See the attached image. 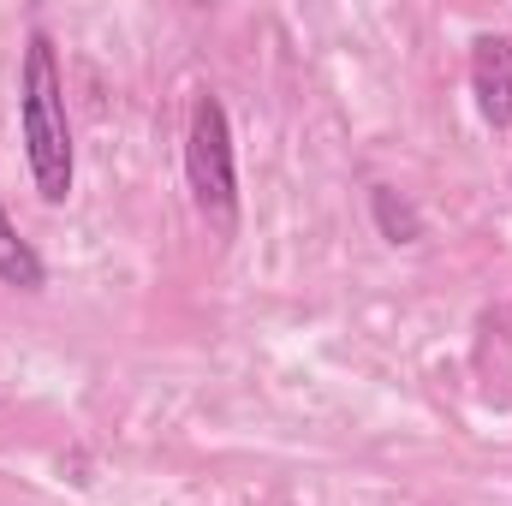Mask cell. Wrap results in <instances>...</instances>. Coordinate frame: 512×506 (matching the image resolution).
Returning a JSON list of instances; mask_svg holds the SVG:
<instances>
[{"mask_svg":"<svg viewBox=\"0 0 512 506\" xmlns=\"http://www.w3.org/2000/svg\"><path fill=\"white\" fill-rule=\"evenodd\" d=\"M18 126H24V155H30V179L42 203H66L72 197V126H66V84H60L48 36H30L24 48Z\"/></svg>","mask_w":512,"mask_h":506,"instance_id":"obj_1","label":"cell"},{"mask_svg":"<svg viewBox=\"0 0 512 506\" xmlns=\"http://www.w3.org/2000/svg\"><path fill=\"white\" fill-rule=\"evenodd\" d=\"M185 179L197 191V209L215 221H233L239 209V173H233V126L215 96H197L185 131Z\"/></svg>","mask_w":512,"mask_h":506,"instance_id":"obj_2","label":"cell"},{"mask_svg":"<svg viewBox=\"0 0 512 506\" xmlns=\"http://www.w3.org/2000/svg\"><path fill=\"white\" fill-rule=\"evenodd\" d=\"M471 90L489 126H512V42L507 36H477L471 48Z\"/></svg>","mask_w":512,"mask_h":506,"instance_id":"obj_3","label":"cell"},{"mask_svg":"<svg viewBox=\"0 0 512 506\" xmlns=\"http://www.w3.org/2000/svg\"><path fill=\"white\" fill-rule=\"evenodd\" d=\"M0 280H12V286H24V292H36L42 286V262L36 251L18 239V227L6 221V209H0Z\"/></svg>","mask_w":512,"mask_h":506,"instance_id":"obj_4","label":"cell"},{"mask_svg":"<svg viewBox=\"0 0 512 506\" xmlns=\"http://www.w3.org/2000/svg\"><path fill=\"white\" fill-rule=\"evenodd\" d=\"M370 203H376V221H382V233L393 239V245H411V239L423 233L417 209H411V203H405L393 185H376V197H370Z\"/></svg>","mask_w":512,"mask_h":506,"instance_id":"obj_5","label":"cell"}]
</instances>
